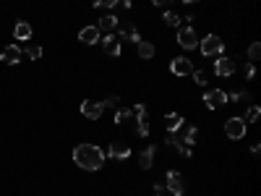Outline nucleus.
<instances>
[{"mask_svg":"<svg viewBox=\"0 0 261 196\" xmlns=\"http://www.w3.org/2000/svg\"><path fill=\"white\" fill-rule=\"evenodd\" d=\"M154 154H157V144H149L141 154H138V165H141V170H149V167L154 165Z\"/></svg>","mask_w":261,"mask_h":196,"instance_id":"nucleus-12","label":"nucleus"},{"mask_svg":"<svg viewBox=\"0 0 261 196\" xmlns=\"http://www.w3.org/2000/svg\"><path fill=\"white\" fill-rule=\"evenodd\" d=\"M73 162L81 170H99L102 162H105V152L97 144H79L73 149Z\"/></svg>","mask_w":261,"mask_h":196,"instance_id":"nucleus-1","label":"nucleus"},{"mask_svg":"<svg viewBox=\"0 0 261 196\" xmlns=\"http://www.w3.org/2000/svg\"><path fill=\"white\" fill-rule=\"evenodd\" d=\"M79 40L84 45H97L99 42V29L97 26H84V29L79 32Z\"/></svg>","mask_w":261,"mask_h":196,"instance_id":"nucleus-14","label":"nucleus"},{"mask_svg":"<svg viewBox=\"0 0 261 196\" xmlns=\"http://www.w3.org/2000/svg\"><path fill=\"white\" fill-rule=\"evenodd\" d=\"M214 73H217L219 79H227L235 73V60L232 58H217V63H214Z\"/></svg>","mask_w":261,"mask_h":196,"instance_id":"nucleus-8","label":"nucleus"},{"mask_svg":"<svg viewBox=\"0 0 261 196\" xmlns=\"http://www.w3.org/2000/svg\"><path fill=\"white\" fill-rule=\"evenodd\" d=\"M178 45L183 50H196L199 48V34H196L191 26H185V29L178 32Z\"/></svg>","mask_w":261,"mask_h":196,"instance_id":"nucleus-5","label":"nucleus"},{"mask_svg":"<svg viewBox=\"0 0 261 196\" xmlns=\"http://www.w3.org/2000/svg\"><path fill=\"white\" fill-rule=\"evenodd\" d=\"M259 55H261V45H259V42H254V45L248 48V60H251V63L259 60Z\"/></svg>","mask_w":261,"mask_h":196,"instance_id":"nucleus-26","label":"nucleus"},{"mask_svg":"<svg viewBox=\"0 0 261 196\" xmlns=\"http://www.w3.org/2000/svg\"><path fill=\"white\" fill-rule=\"evenodd\" d=\"M259 115H261V107H259V105H254V107H251V110H248V115H246L243 120H256Z\"/></svg>","mask_w":261,"mask_h":196,"instance_id":"nucleus-30","label":"nucleus"},{"mask_svg":"<svg viewBox=\"0 0 261 196\" xmlns=\"http://www.w3.org/2000/svg\"><path fill=\"white\" fill-rule=\"evenodd\" d=\"M102 113H105V105L97 99H84L81 102V115L84 118H89V120H99Z\"/></svg>","mask_w":261,"mask_h":196,"instance_id":"nucleus-4","label":"nucleus"},{"mask_svg":"<svg viewBox=\"0 0 261 196\" xmlns=\"http://www.w3.org/2000/svg\"><path fill=\"white\" fill-rule=\"evenodd\" d=\"M256 76V68L254 65H246V79H254Z\"/></svg>","mask_w":261,"mask_h":196,"instance_id":"nucleus-34","label":"nucleus"},{"mask_svg":"<svg viewBox=\"0 0 261 196\" xmlns=\"http://www.w3.org/2000/svg\"><path fill=\"white\" fill-rule=\"evenodd\" d=\"M225 136L238 142V139H246V120L243 118H230L225 120Z\"/></svg>","mask_w":261,"mask_h":196,"instance_id":"nucleus-3","label":"nucleus"},{"mask_svg":"<svg viewBox=\"0 0 261 196\" xmlns=\"http://www.w3.org/2000/svg\"><path fill=\"white\" fill-rule=\"evenodd\" d=\"M115 26H118V18H115V16H102V18H99V26H97V29H99V32H107V34H110V32L115 29Z\"/></svg>","mask_w":261,"mask_h":196,"instance_id":"nucleus-20","label":"nucleus"},{"mask_svg":"<svg viewBox=\"0 0 261 196\" xmlns=\"http://www.w3.org/2000/svg\"><path fill=\"white\" fill-rule=\"evenodd\" d=\"M191 76H193V81H196V84H207V81H209V79H207V71H196V68H193Z\"/></svg>","mask_w":261,"mask_h":196,"instance_id":"nucleus-28","label":"nucleus"},{"mask_svg":"<svg viewBox=\"0 0 261 196\" xmlns=\"http://www.w3.org/2000/svg\"><path fill=\"white\" fill-rule=\"evenodd\" d=\"M130 115H133V110H120V107H118V113H115V123H118V126H120V123H126Z\"/></svg>","mask_w":261,"mask_h":196,"instance_id":"nucleus-24","label":"nucleus"},{"mask_svg":"<svg viewBox=\"0 0 261 196\" xmlns=\"http://www.w3.org/2000/svg\"><path fill=\"white\" fill-rule=\"evenodd\" d=\"M152 3H154L157 8H167V5H170V3H173V0H152Z\"/></svg>","mask_w":261,"mask_h":196,"instance_id":"nucleus-33","label":"nucleus"},{"mask_svg":"<svg viewBox=\"0 0 261 196\" xmlns=\"http://www.w3.org/2000/svg\"><path fill=\"white\" fill-rule=\"evenodd\" d=\"M0 60L8 63V65H16L21 60V50H18L16 45H8V48H3V52H0Z\"/></svg>","mask_w":261,"mask_h":196,"instance_id":"nucleus-13","label":"nucleus"},{"mask_svg":"<svg viewBox=\"0 0 261 196\" xmlns=\"http://www.w3.org/2000/svg\"><path fill=\"white\" fill-rule=\"evenodd\" d=\"M118 0H94V8H115Z\"/></svg>","mask_w":261,"mask_h":196,"instance_id":"nucleus-29","label":"nucleus"},{"mask_svg":"<svg viewBox=\"0 0 261 196\" xmlns=\"http://www.w3.org/2000/svg\"><path fill=\"white\" fill-rule=\"evenodd\" d=\"M136 48H138V58H141V60L154 58V45L152 42H138Z\"/></svg>","mask_w":261,"mask_h":196,"instance_id":"nucleus-21","label":"nucleus"},{"mask_svg":"<svg viewBox=\"0 0 261 196\" xmlns=\"http://www.w3.org/2000/svg\"><path fill=\"white\" fill-rule=\"evenodd\" d=\"M165 24H167V26H180V16L173 13V11H167V13H165Z\"/></svg>","mask_w":261,"mask_h":196,"instance_id":"nucleus-25","label":"nucleus"},{"mask_svg":"<svg viewBox=\"0 0 261 196\" xmlns=\"http://www.w3.org/2000/svg\"><path fill=\"white\" fill-rule=\"evenodd\" d=\"M170 71L175 73V76H191V73H193V63H191V58H175L170 63Z\"/></svg>","mask_w":261,"mask_h":196,"instance_id":"nucleus-9","label":"nucleus"},{"mask_svg":"<svg viewBox=\"0 0 261 196\" xmlns=\"http://www.w3.org/2000/svg\"><path fill=\"white\" fill-rule=\"evenodd\" d=\"M120 37H123V40H128V42H141V34H138V29H136V26L133 24H123V26H120Z\"/></svg>","mask_w":261,"mask_h":196,"instance_id":"nucleus-16","label":"nucleus"},{"mask_svg":"<svg viewBox=\"0 0 261 196\" xmlns=\"http://www.w3.org/2000/svg\"><path fill=\"white\" fill-rule=\"evenodd\" d=\"M199 50L204 58H217V55L225 52V45H222V40L217 34H207L204 40H199Z\"/></svg>","mask_w":261,"mask_h":196,"instance_id":"nucleus-2","label":"nucleus"},{"mask_svg":"<svg viewBox=\"0 0 261 196\" xmlns=\"http://www.w3.org/2000/svg\"><path fill=\"white\" fill-rule=\"evenodd\" d=\"M102 45H105L107 55H113V58L120 55V37L118 34H105V37H102Z\"/></svg>","mask_w":261,"mask_h":196,"instance_id":"nucleus-11","label":"nucleus"},{"mask_svg":"<svg viewBox=\"0 0 261 196\" xmlns=\"http://www.w3.org/2000/svg\"><path fill=\"white\" fill-rule=\"evenodd\" d=\"M165 126H167V131H180V128H183V115L167 113V115H165Z\"/></svg>","mask_w":261,"mask_h":196,"instance_id":"nucleus-18","label":"nucleus"},{"mask_svg":"<svg viewBox=\"0 0 261 196\" xmlns=\"http://www.w3.org/2000/svg\"><path fill=\"white\" fill-rule=\"evenodd\" d=\"M167 189H170L173 196H183L185 181H183V175H180L178 170H170V173H167Z\"/></svg>","mask_w":261,"mask_h":196,"instance_id":"nucleus-6","label":"nucleus"},{"mask_svg":"<svg viewBox=\"0 0 261 196\" xmlns=\"http://www.w3.org/2000/svg\"><path fill=\"white\" fill-rule=\"evenodd\" d=\"M133 115L136 118H146V105H144V102H138V105L133 107Z\"/></svg>","mask_w":261,"mask_h":196,"instance_id":"nucleus-31","label":"nucleus"},{"mask_svg":"<svg viewBox=\"0 0 261 196\" xmlns=\"http://www.w3.org/2000/svg\"><path fill=\"white\" fill-rule=\"evenodd\" d=\"M120 5H123L126 11H130V0H120Z\"/></svg>","mask_w":261,"mask_h":196,"instance_id":"nucleus-36","label":"nucleus"},{"mask_svg":"<svg viewBox=\"0 0 261 196\" xmlns=\"http://www.w3.org/2000/svg\"><path fill=\"white\" fill-rule=\"evenodd\" d=\"M154 194H157V196H162V183H154Z\"/></svg>","mask_w":261,"mask_h":196,"instance_id":"nucleus-35","label":"nucleus"},{"mask_svg":"<svg viewBox=\"0 0 261 196\" xmlns=\"http://www.w3.org/2000/svg\"><path fill=\"white\" fill-rule=\"evenodd\" d=\"M102 105H105V107H118V105H120V97H107Z\"/></svg>","mask_w":261,"mask_h":196,"instance_id":"nucleus-32","label":"nucleus"},{"mask_svg":"<svg viewBox=\"0 0 261 196\" xmlns=\"http://www.w3.org/2000/svg\"><path fill=\"white\" fill-rule=\"evenodd\" d=\"M26 55H29L32 60H40L42 58V48L40 45H29V48H26Z\"/></svg>","mask_w":261,"mask_h":196,"instance_id":"nucleus-23","label":"nucleus"},{"mask_svg":"<svg viewBox=\"0 0 261 196\" xmlns=\"http://www.w3.org/2000/svg\"><path fill=\"white\" fill-rule=\"evenodd\" d=\"M167 147H173L175 152L183 154V157H191V147L183 144V139H180L178 131H170V134H167Z\"/></svg>","mask_w":261,"mask_h":196,"instance_id":"nucleus-10","label":"nucleus"},{"mask_svg":"<svg viewBox=\"0 0 261 196\" xmlns=\"http://www.w3.org/2000/svg\"><path fill=\"white\" fill-rule=\"evenodd\" d=\"M180 139H183L185 147H193L196 139H199V128H196V126H188V128H185L183 134H180Z\"/></svg>","mask_w":261,"mask_h":196,"instance_id":"nucleus-19","label":"nucleus"},{"mask_svg":"<svg viewBox=\"0 0 261 196\" xmlns=\"http://www.w3.org/2000/svg\"><path fill=\"white\" fill-rule=\"evenodd\" d=\"M13 34H16V40L29 42V40H32V26L26 24V21H18V24H16V29H13Z\"/></svg>","mask_w":261,"mask_h":196,"instance_id":"nucleus-17","label":"nucleus"},{"mask_svg":"<svg viewBox=\"0 0 261 196\" xmlns=\"http://www.w3.org/2000/svg\"><path fill=\"white\" fill-rule=\"evenodd\" d=\"M227 102V95L222 89H212V92H207L204 95V105H207L209 110H217V107H222Z\"/></svg>","mask_w":261,"mask_h":196,"instance_id":"nucleus-7","label":"nucleus"},{"mask_svg":"<svg viewBox=\"0 0 261 196\" xmlns=\"http://www.w3.org/2000/svg\"><path fill=\"white\" fill-rule=\"evenodd\" d=\"M136 120H138V126H136L138 136H149V120L146 118H136Z\"/></svg>","mask_w":261,"mask_h":196,"instance_id":"nucleus-27","label":"nucleus"},{"mask_svg":"<svg viewBox=\"0 0 261 196\" xmlns=\"http://www.w3.org/2000/svg\"><path fill=\"white\" fill-rule=\"evenodd\" d=\"M246 99H251L248 92H232V95H227V102H246Z\"/></svg>","mask_w":261,"mask_h":196,"instance_id":"nucleus-22","label":"nucleus"},{"mask_svg":"<svg viewBox=\"0 0 261 196\" xmlns=\"http://www.w3.org/2000/svg\"><path fill=\"white\" fill-rule=\"evenodd\" d=\"M183 3H193V0H183Z\"/></svg>","mask_w":261,"mask_h":196,"instance_id":"nucleus-37","label":"nucleus"},{"mask_svg":"<svg viewBox=\"0 0 261 196\" xmlns=\"http://www.w3.org/2000/svg\"><path fill=\"white\" fill-rule=\"evenodd\" d=\"M128 154H130L128 142H113L110 144V157H115V160H126Z\"/></svg>","mask_w":261,"mask_h":196,"instance_id":"nucleus-15","label":"nucleus"}]
</instances>
